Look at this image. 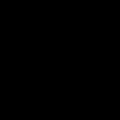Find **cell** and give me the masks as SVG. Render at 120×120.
<instances>
[]
</instances>
